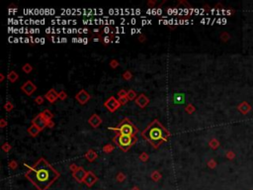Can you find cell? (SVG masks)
Returning <instances> with one entry per match:
<instances>
[{"label": "cell", "instance_id": "9", "mask_svg": "<svg viewBox=\"0 0 253 190\" xmlns=\"http://www.w3.org/2000/svg\"><path fill=\"white\" fill-rule=\"evenodd\" d=\"M87 172H88V171H86V170L84 169L83 167L79 166V168H78V169L76 170L75 172H73L72 175H73V177H74V179L77 181V182L81 183V182H83L84 179H85L86 175H87Z\"/></svg>", "mask_w": 253, "mask_h": 190}, {"label": "cell", "instance_id": "6", "mask_svg": "<svg viewBox=\"0 0 253 190\" xmlns=\"http://www.w3.org/2000/svg\"><path fill=\"white\" fill-rule=\"evenodd\" d=\"M91 98V95L87 92L85 89H81L79 92L75 94V99L77 100V102H79L81 105H84L86 104L87 102L90 100Z\"/></svg>", "mask_w": 253, "mask_h": 190}, {"label": "cell", "instance_id": "36", "mask_svg": "<svg viewBox=\"0 0 253 190\" xmlns=\"http://www.w3.org/2000/svg\"><path fill=\"white\" fill-rule=\"evenodd\" d=\"M208 166L210 168H215L217 166V162L215 159H210V161H208Z\"/></svg>", "mask_w": 253, "mask_h": 190}, {"label": "cell", "instance_id": "34", "mask_svg": "<svg viewBox=\"0 0 253 190\" xmlns=\"http://www.w3.org/2000/svg\"><path fill=\"white\" fill-rule=\"evenodd\" d=\"M66 98H67V93H66V92L63 91V90H61V91L58 92V99L65 100Z\"/></svg>", "mask_w": 253, "mask_h": 190}, {"label": "cell", "instance_id": "41", "mask_svg": "<svg viewBox=\"0 0 253 190\" xmlns=\"http://www.w3.org/2000/svg\"><path fill=\"white\" fill-rule=\"evenodd\" d=\"M118 100H119V102H120V104H121V105H126L128 103V101H129V99H128L127 97H124V98H119Z\"/></svg>", "mask_w": 253, "mask_h": 190}, {"label": "cell", "instance_id": "1", "mask_svg": "<svg viewBox=\"0 0 253 190\" xmlns=\"http://www.w3.org/2000/svg\"><path fill=\"white\" fill-rule=\"evenodd\" d=\"M25 176L38 190H47L54 181L58 180L61 173L51 166L45 157H40L32 166H28Z\"/></svg>", "mask_w": 253, "mask_h": 190}, {"label": "cell", "instance_id": "29", "mask_svg": "<svg viewBox=\"0 0 253 190\" xmlns=\"http://www.w3.org/2000/svg\"><path fill=\"white\" fill-rule=\"evenodd\" d=\"M8 166H9L12 170H15L16 168L18 167V162L15 161V159H11V161L8 162Z\"/></svg>", "mask_w": 253, "mask_h": 190}, {"label": "cell", "instance_id": "44", "mask_svg": "<svg viewBox=\"0 0 253 190\" xmlns=\"http://www.w3.org/2000/svg\"><path fill=\"white\" fill-rule=\"evenodd\" d=\"M227 156L229 159H233V156H234V154L232 153V151H228V153L227 154Z\"/></svg>", "mask_w": 253, "mask_h": 190}, {"label": "cell", "instance_id": "5", "mask_svg": "<svg viewBox=\"0 0 253 190\" xmlns=\"http://www.w3.org/2000/svg\"><path fill=\"white\" fill-rule=\"evenodd\" d=\"M104 106L107 108V109L110 111V112L114 113L116 110H118L119 108L122 106V105L120 104L119 100H117L114 96H111V97H109V98L104 102Z\"/></svg>", "mask_w": 253, "mask_h": 190}, {"label": "cell", "instance_id": "43", "mask_svg": "<svg viewBox=\"0 0 253 190\" xmlns=\"http://www.w3.org/2000/svg\"><path fill=\"white\" fill-rule=\"evenodd\" d=\"M47 127H48V128H50V129H53L54 127V122L53 120L47 121Z\"/></svg>", "mask_w": 253, "mask_h": 190}, {"label": "cell", "instance_id": "26", "mask_svg": "<svg viewBox=\"0 0 253 190\" xmlns=\"http://www.w3.org/2000/svg\"><path fill=\"white\" fill-rule=\"evenodd\" d=\"M173 100H174V102H176V103H181V102H183L184 101V96H183V94H175L173 96Z\"/></svg>", "mask_w": 253, "mask_h": 190}, {"label": "cell", "instance_id": "7", "mask_svg": "<svg viewBox=\"0 0 253 190\" xmlns=\"http://www.w3.org/2000/svg\"><path fill=\"white\" fill-rule=\"evenodd\" d=\"M21 90L26 95L31 96V95L37 90V86H36V84L33 83L31 80H27L26 82L21 86Z\"/></svg>", "mask_w": 253, "mask_h": 190}, {"label": "cell", "instance_id": "2", "mask_svg": "<svg viewBox=\"0 0 253 190\" xmlns=\"http://www.w3.org/2000/svg\"><path fill=\"white\" fill-rule=\"evenodd\" d=\"M141 138L153 146L158 149L164 142H167L171 136L170 132L165 128L157 119H154L148 127L141 132Z\"/></svg>", "mask_w": 253, "mask_h": 190}, {"label": "cell", "instance_id": "4", "mask_svg": "<svg viewBox=\"0 0 253 190\" xmlns=\"http://www.w3.org/2000/svg\"><path fill=\"white\" fill-rule=\"evenodd\" d=\"M109 130H113L117 133L124 135H130V136H135L138 132V128L135 125H134L130 121L129 118H124L123 121L116 127H108Z\"/></svg>", "mask_w": 253, "mask_h": 190}, {"label": "cell", "instance_id": "33", "mask_svg": "<svg viewBox=\"0 0 253 190\" xmlns=\"http://www.w3.org/2000/svg\"><path fill=\"white\" fill-rule=\"evenodd\" d=\"M43 101H45V97L41 96V95H39V96H37L36 98H35V103H37L38 105H42Z\"/></svg>", "mask_w": 253, "mask_h": 190}, {"label": "cell", "instance_id": "13", "mask_svg": "<svg viewBox=\"0 0 253 190\" xmlns=\"http://www.w3.org/2000/svg\"><path fill=\"white\" fill-rule=\"evenodd\" d=\"M45 98L48 100L50 103H54L58 99V92L56 91V89L51 88L50 89L45 95Z\"/></svg>", "mask_w": 253, "mask_h": 190}, {"label": "cell", "instance_id": "17", "mask_svg": "<svg viewBox=\"0 0 253 190\" xmlns=\"http://www.w3.org/2000/svg\"><path fill=\"white\" fill-rule=\"evenodd\" d=\"M7 78H8V80H9L10 82H12V83L16 82V81L18 80V78H19V74L15 71V70H11V71L7 74Z\"/></svg>", "mask_w": 253, "mask_h": 190}, {"label": "cell", "instance_id": "46", "mask_svg": "<svg viewBox=\"0 0 253 190\" xmlns=\"http://www.w3.org/2000/svg\"><path fill=\"white\" fill-rule=\"evenodd\" d=\"M130 190H140V188H138V187H137V186H135L134 188H132Z\"/></svg>", "mask_w": 253, "mask_h": 190}, {"label": "cell", "instance_id": "40", "mask_svg": "<svg viewBox=\"0 0 253 190\" xmlns=\"http://www.w3.org/2000/svg\"><path fill=\"white\" fill-rule=\"evenodd\" d=\"M138 42L140 43H145V41H146V37H145V34H140V36H138Z\"/></svg>", "mask_w": 253, "mask_h": 190}, {"label": "cell", "instance_id": "18", "mask_svg": "<svg viewBox=\"0 0 253 190\" xmlns=\"http://www.w3.org/2000/svg\"><path fill=\"white\" fill-rule=\"evenodd\" d=\"M102 150L105 154H111L114 150H115V146H114L113 144H106V145L103 146Z\"/></svg>", "mask_w": 253, "mask_h": 190}, {"label": "cell", "instance_id": "8", "mask_svg": "<svg viewBox=\"0 0 253 190\" xmlns=\"http://www.w3.org/2000/svg\"><path fill=\"white\" fill-rule=\"evenodd\" d=\"M32 124L35 125V126H37L38 128H40L41 130L47 128V120H46L45 118H43V116L42 115V113L38 114V115L35 117L34 119L32 120Z\"/></svg>", "mask_w": 253, "mask_h": 190}, {"label": "cell", "instance_id": "21", "mask_svg": "<svg viewBox=\"0 0 253 190\" xmlns=\"http://www.w3.org/2000/svg\"><path fill=\"white\" fill-rule=\"evenodd\" d=\"M138 97V94L137 92H135V90H133V89H130L129 91H128V95H127V98L129 100H135Z\"/></svg>", "mask_w": 253, "mask_h": 190}, {"label": "cell", "instance_id": "15", "mask_svg": "<svg viewBox=\"0 0 253 190\" xmlns=\"http://www.w3.org/2000/svg\"><path fill=\"white\" fill-rule=\"evenodd\" d=\"M84 156H85V159H86L88 161L92 162V161H94L95 159H96L97 157H98V154H97V153H96V151H95L94 150L90 149V150L87 151V153L84 154Z\"/></svg>", "mask_w": 253, "mask_h": 190}, {"label": "cell", "instance_id": "10", "mask_svg": "<svg viewBox=\"0 0 253 190\" xmlns=\"http://www.w3.org/2000/svg\"><path fill=\"white\" fill-rule=\"evenodd\" d=\"M148 103H149V98L143 93L140 94L137 97V99H135V104H137L138 107L143 108V109L148 106Z\"/></svg>", "mask_w": 253, "mask_h": 190}, {"label": "cell", "instance_id": "31", "mask_svg": "<svg viewBox=\"0 0 253 190\" xmlns=\"http://www.w3.org/2000/svg\"><path fill=\"white\" fill-rule=\"evenodd\" d=\"M120 66V64H119V61H117V59H111L110 61V67L111 69H117V67H118Z\"/></svg>", "mask_w": 253, "mask_h": 190}, {"label": "cell", "instance_id": "38", "mask_svg": "<svg viewBox=\"0 0 253 190\" xmlns=\"http://www.w3.org/2000/svg\"><path fill=\"white\" fill-rule=\"evenodd\" d=\"M78 168H79V166H77V164H70V165H69V169L71 170L72 173L75 172Z\"/></svg>", "mask_w": 253, "mask_h": 190}, {"label": "cell", "instance_id": "20", "mask_svg": "<svg viewBox=\"0 0 253 190\" xmlns=\"http://www.w3.org/2000/svg\"><path fill=\"white\" fill-rule=\"evenodd\" d=\"M150 177H151L152 180L158 181L159 179H161L162 175H161V173L158 171V170H153V171L151 172V174H150Z\"/></svg>", "mask_w": 253, "mask_h": 190}, {"label": "cell", "instance_id": "37", "mask_svg": "<svg viewBox=\"0 0 253 190\" xmlns=\"http://www.w3.org/2000/svg\"><path fill=\"white\" fill-rule=\"evenodd\" d=\"M221 39L224 41V42H227V41L229 39V35H228L227 32H224V33L221 35Z\"/></svg>", "mask_w": 253, "mask_h": 190}, {"label": "cell", "instance_id": "32", "mask_svg": "<svg viewBox=\"0 0 253 190\" xmlns=\"http://www.w3.org/2000/svg\"><path fill=\"white\" fill-rule=\"evenodd\" d=\"M148 159H149V156L146 153H141L140 154V161H143V162H146L148 161Z\"/></svg>", "mask_w": 253, "mask_h": 190}, {"label": "cell", "instance_id": "39", "mask_svg": "<svg viewBox=\"0 0 253 190\" xmlns=\"http://www.w3.org/2000/svg\"><path fill=\"white\" fill-rule=\"evenodd\" d=\"M7 125H8V122L5 120L4 118H2L1 120H0V128H1V129L5 128V127H6Z\"/></svg>", "mask_w": 253, "mask_h": 190}, {"label": "cell", "instance_id": "16", "mask_svg": "<svg viewBox=\"0 0 253 190\" xmlns=\"http://www.w3.org/2000/svg\"><path fill=\"white\" fill-rule=\"evenodd\" d=\"M238 110L240 113H242L243 115H245V114H247L249 112L250 110H251V107H250V105L248 104L247 102H242L240 103V104L238 105Z\"/></svg>", "mask_w": 253, "mask_h": 190}, {"label": "cell", "instance_id": "11", "mask_svg": "<svg viewBox=\"0 0 253 190\" xmlns=\"http://www.w3.org/2000/svg\"><path fill=\"white\" fill-rule=\"evenodd\" d=\"M97 181H98V177L94 174V172L93 171H88V172H87V175H86V177H85V179H84L83 182L85 183L88 187H91V186H93L94 184L97 182Z\"/></svg>", "mask_w": 253, "mask_h": 190}, {"label": "cell", "instance_id": "24", "mask_svg": "<svg viewBox=\"0 0 253 190\" xmlns=\"http://www.w3.org/2000/svg\"><path fill=\"white\" fill-rule=\"evenodd\" d=\"M22 70H23V71L25 72V73H30V72H32V70H33V66H32V64H30L29 62H27V64H25L23 66H22Z\"/></svg>", "mask_w": 253, "mask_h": 190}, {"label": "cell", "instance_id": "28", "mask_svg": "<svg viewBox=\"0 0 253 190\" xmlns=\"http://www.w3.org/2000/svg\"><path fill=\"white\" fill-rule=\"evenodd\" d=\"M209 145H210V146H211L212 149L216 150L217 146H220V143H219V141H217V139H212V140L210 141V143H209Z\"/></svg>", "mask_w": 253, "mask_h": 190}, {"label": "cell", "instance_id": "3", "mask_svg": "<svg viewBox=\"0 0 253 190\" xmlns=\"http://www.w3.org/2000/svg\"><path fill=\"white\" fill-rule=\"evenodd\" d=\"M137 142L138 138L135 136L124 135L120 134V133H117L115 137L113 138V143H115V145L121 149L124 153L129 151L135 144H137Z\"/></svg>", "mask_w": 253, "mask_h": 190}, {"label": "cell", "instance_id": "14", "mask_svg": "<svg viewBox=\"0 0 253 190\" xmlns=\"http://www.w3.org/2000/svg\"><path fill=\"white\" fill-rule=\"evenodd\" d=\"M27 132H28V134L31 136V137H37L38 135L40 134L41 132H42V130H41L40 128H38L37 126H35V125H31V126L29 127L28 129H27Z\"/></svg>", "mask_w": 253, "mask_h": 190}, {"label": "cell", "instance_id": "22", "mask_svg": "<svg viewBox=\"0 0 253 190\" xmlns=\"http://www.w3.org/2000/svg\"><path fill=\"white\" fill-rule=\"evenodd\" d=\"M184 110L186 111V113H187V114H193V113L195 112L196 108H195L194 105L192 104V103H189V104H187L186 106H185Z\"/></svg>", "mask_w": 253, "mask_h": 190}, {"label": "cell", "instance_id": "35", "mask_svg": "<svg viewBox=\"0 0 253 190\" xmlns=\"http://www.w3.org/2000/svg\"><path fill=\"white\" fill-rule=\"evenodd\" d=\"M128 92L125 90V89H121V90L118 91V96L119 98H124V97H127Z\"/></svg>", "mask_w": 253, "mask_h": 190}, {"label": "cell", "instance_id": "30", "mask_svg": "<svg viewBox=\"0 0 253 190\" xmlns=\"http://www.w3.org/2000/svg\"><path fill=\"white\" fill-rule=\"evenodd\" d=\"M116 179H117V181H119V182H123L125 179H126V174L123 172H119L116 176Z\"/></svg>", "mask_w": 253, "mask_h": 190}, {"label": "cell", "instance_id": "12", "mask_svg": "<svg viewBox=\"0 0 253 190\" xmlns=\"http://www.w3.org/2000/svg\"><path fill=\"white\" fill-rule=\"evenodd\" d=\"M88 123L92 128H98L102 124V119L98 114H92L88 119Z\"/></svg>", "mask_w": 253, "mask_h": 190}, {"label": "cell", "instance_id": "45", "mask_svg": "<svg viewBox=\"0 0 253 190\" xmlns=\"http://www.w3.org/2000/svg\"><path fill=\"white\" fill-rule=\"evenodd\" d=\"M4 78H5V75L3 73H0V82H2V81L4 80Z\"/></svg>", "mask_w": 253, "mask_h": 190}, {"label": "cell", "instance_id": "42", "mask_svg": "<svg viewBox=\"0 0 253 190\" xmlns=\"http://www.w3.org/2000/svg\"><path fill=\"white\" fill-rule=\"evenodd\" d=\"M155 4H156V0H148V6L150 8H153Z\"/></svg>", "mask_w": 253, "mask_h": 190}, {"label": "cell", "instance_id": "19", "mask_svg": "<svg viewBox=\"0 0 253 190\" xmlns=\"http://www.w3.org/2000/svg\"><path fill=\"white\" fill-rule=\"evenodd\" d=\"M42 115L43 116V118H45L47 121L53 120V114L51 113V111L48 110V109H45V110H43V112H42Z\"/></svg>", "mask_w": 253, "mask_h": 190}, {"label": "cell", "instance_id": "23", "mask_svg": "<svg viewBox=\"0 0 253 190\" xmlns=\"http://www.w3.org/2000/svg\"><path fill=\"white\" fill-rule=\"evenodd\" d=\"M122 77H123V79L129 81V80H130L133 78V73H132L130 70H126V71H125L123 74H122Z\"/></svg>", "mask_w": 253, "mask_h": 190}, {"label": "cell", "instance_id": "25", "mask_svg": "<svg viewBox=\"0 0 253 190\" xmlns=\"http://www.w3.org/2000/svg\"><path fill=\"white\" fill-rule=\"evenodd\" d=\"M1 150L3 151L4 153H9V151L12 150V146H11L9 143H4L3 145L1 146Z\"/></svg>", "mask_w": 253, "mask_h": 190}, {"label": "cell", "instance_id": "27", "mask_svg": "<svg viewBox=\"0 0 253 190\" xmlns=\"http://www.w3.org/2000/svg\"><path fill=\"white\" fill-rule=\"evenodd\" d=\"M3 107H4L5 111H7V112H10V111H12L13 109H14V105H13V103L10 102V101H7L6 103H5Z\"/></svg>", "mask_w": 253, "mask_h": 190}]
</instances>
